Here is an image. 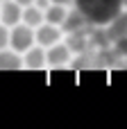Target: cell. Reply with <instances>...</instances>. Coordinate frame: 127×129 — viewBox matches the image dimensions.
I'll list each match as a JSON object with an SVG mask.
<instances>
[{"mask_svg": "<svg viewBox=\"0 0 127 129\" xmlns=\"http://www.w3.org/2000/svg\"><path fill=\"white\" fill-rule=\"evenodd\" d=\"M75 9L82 11V16L98 27L109 25L120 11H123V0H73Z\"/></svg>", "mask_w": 127, "mask_h": 129, "instance_id": "obj_1", "label": "cell"}, {"mask_svg": "<svg viewBox=\"0 0 127 129\" xmlns=\"http://www.w3.org/2000/svg\"><path fill=\"white\" fill-rule=\"evenodd\" d=\"M9 45L16 52H25L30 45H34V29L25 23H16L9 29Z\"/></svg>", "mask_w": 127, "mask_h": 129, "instance_id": "obj_2", "label": "cell"}, {"mask_svg": "<svg viewBox=\"0 0 127 129\" xmlns=\"http://www.w3.org/2000/svg\"><path fill=\"white\" fill-rule=\"evenodd\" d=\"M61 34H64V32H61L59 25H50V23H45V20L34 27V41H36L39 45H43V48L57 43V41L61 39Z\"/></svg>", "mask_w": 127, "mask_h": 129, "instance_id": "obj_3", "label": "cell"}, {"mask_svg": "<svg viewBox=\"0 0 127 129\" xmlns=\"http://www.w3.org/2000/svg\"><path fill=\"white\" fill-rule=\"evenodd\" d=\"M70 61V48L66 45V43H52V45H48V50H45V63L48 66H52V68H57V66H64V63H68Z\"/></svg>", "mask_w": 127, "mask_h": 129, "instance_id": "obj_4", "label": "cell"}, {"mask_svg": "<svg viewBox=\"0 0 127 129\" xmlns=\"http://www.w3.org/2000/svg\"><path fill=\"white\" fill-rule=\"evenodd\" d=\"M20 14H23V7L16 0H0V23L2 25L11 27L20 23Z\"/></svg>", "mask_w": 127, "mask_h": 129, "instance_id": "obj_5", "label": "cell"}, {"mask_svg": "<svg viewBox=\"0 0 127 129\" xmlns=\"http://www.w3.org/2000/svg\"><path fill=\"white\" fill-rule=\"evenodd\" d=\"M86 27H93V25L82 16L80 9L66 11V18H64V23H61V32H84Z\"/></svg>", "mask_w": 127, "mask_h": 129, "instance_id": "obj_6", "label": "cell"}, {"mask_svg": "<svg viewBox=\"0 0 127 129\" xmlns=\"http://www.w3.org/2000/svg\"><path fill=\"white\" fill-rule=\"evenodd\" d=\"M23 66L32 68V70H39L45 66V48L43 45H30L25 50V57H23Z\"/></svg>", "mask_w": 127, "mask_h": 129, "instance_id": "obj_7", "label": "cell"}, {"mask_svg": "<svg viewBox=\"0 0 127 129\" xmlns=\"http://www.w3.org/2000/svg\"><path fill=\"white\" fill-rule=\"evenodd\" d=\"M23 68V57L16 50H0V70H18Z\"/></svg>", "mask_w": 127, "mask_h": 129, "instance_id": "obj_8", "label": "cell"}, {"mask_svg": "<svg viewBox=\"0 0 127 129\" xmlns=\"http://www.w3.org/2000/svg\"><path fill=\"white\" fill-rule=\"evenodd\" d=\"M66 7L64 5H55V2H50L45 9H43V20L45 23H50V25H59L61 27V23H64V18H66Z\"/></svg>", "mask_w": 127, "mask_h": 129, "instance_id": "obj_9", "label": "cell"}, {"mask_svg": "<svg viewBox=\"0 0 127 129\" xmlns=\"http://www.w3.org/2000/svg\"><path fill=\"white\" fill-rule=\"evenodd\" d=\"M20 23H25V25H30V27L34 29L36 25H41V23H43V9H39L36 5H27V7H23Z\"/></svg>", "mask_w": 127, "mask_h": 129, "instance_id": "obj_10", "label": "cell"}, {"mask_svg": "<svg viewBox=\"0 0 127 129\" xmlns=\"http://www.w3.org/2000/svg\"><path fill=\"white\" fill-rule=\"evenodd\" d=\"M127 34V14L125 11H120L111 23H109V32H107V36L109 39H118V36H125Z\"/></svg>", "mask_w": 127, "mask_h": 129, "instance_id": "obj_11", "label": "cell"}, {"mask_svg": "<svg viewBox=\"0 0 127 129\" xmlns=\"http://www.w3.org/2000/svg\"><path fill=\"white\" fill-rule=\"evenodd\" d=\"M114 50H116L118 57H127V34H125V36L114 39Z\"/></svg>", "mask_w": 127, "mask_h": 129, "instance_id": "obj_12", "label": "cell"}, {"mask_svg": "<svg viewBox=\"0 0 127 129\" xmlns=\"http://www.w3.org/2000/svg\"><path fill=\"white\" fill-rule=\"evenodd\" d=\"M7 45H9V29H7V25L0 23V50L7 48Z\"/></svg>", "mask_w": 127, "mask_h": 129, "instance_id": "obj_13", "label": "cell"}, {"mask_svg": "<svg viewBox=\"0 0 127 129\" xmlns=\"http://www.w3.org/2000/svg\"><path fill=\"white\" fill-rule=\"evenodd\" d=\"M32 5H36V7H39V9H45V7H48V5H50V0H34V2H32Z\"/></svg>", "mask_w": 127, "mask_h": 129, "instance_id": "obj_14", "label": "cell"}, {"mask_svg": "<svg viewBox=\"0 0 127 129\" xmlns=\"http://www.w3.org/2000/svg\"><path fill=\"white\" fill-rule=\"evenodd\" d=\"M50 2H55V5H64V7L73 5V0H50Z\"/></svg>", "mask_w": 127, "mask_h": 129, "instance_id": "obj_15", "label": "cell"}, {"mask_svg": "<svg viewBox=\"0 0 127 129\" xmlns=\"http://www.w3.org/2000/svg\"><path fill=\"white\" fill-rule=\"evenodd\" d=\"M16 2H18V5H20V7H27V5H32V2H34V0H16Z\"/></svg>", "mask_w": 127, "mask_h": 129, "instance_id": "obj_16", "label": "cell"}, {"mask_svg": "<svg viewBox=\"0 0 127 129\" xmlns=\"http://www.w3.org/2000/svg\"><path fill=\"white\" fill-rule=\"evenodd\" d=\"M125 7H127V0H123V9H125Z\"/></svg>", "mask_w": 127, "mask_h": 129, "instance_id": "obj_17", "label": "cell"}]
</instances>
